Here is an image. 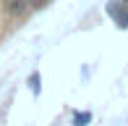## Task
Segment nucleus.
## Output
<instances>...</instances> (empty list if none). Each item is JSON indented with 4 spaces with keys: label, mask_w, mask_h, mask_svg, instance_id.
<instances>
[{
    "label": "nucleus",
    "mask_w": 128,
    "mask_h": 126,
    "mask_svg": "<svg viewBox=\"0 0 128 126\" xmlns=\"http://www.w3.org/2000/svg\"><path fill=\"white\" fill-rule=\"evenodd\" d=\"M50 5L52 0H0V47Z\"/></svg>",
    "instance_id": "obj_1"
},
{
    "label": "nucleus",
    "mask_w": 128,
    "mask_h": 126,
    "mask_svg": "<svg viewBox=\"0 0 128 126\" xmlns=\"http://www.w3.org/2000/svg\"><path fill=\"white\" fill-rule=\"evenodd\" d=\"M104 11H107V16L118 24V29H128V5L123 0H110V3L104 5Z\"/></svg>",
    "instance_id": "obj_2"
},
{
    "label": "nucleus",
    "mask_w": 128,
    "mask_h": 126,
    "mask_svg": "<svg viewBox=\"0 0 128 126\" xmlns=\"http://www.w3.org/2000/svg\"><path fill=\"white\" fill-rule=\"evenodd\" d=\"M92 123V113H76L73 116V126H89Z\"/></svg>",
    "instance_id": "obj_3"
},
{
    "label": "nucleus",
    "mask_w": 128,
    "mask_h": 126,
    "mask_svg": "<svg viewBox=\"0 0 128 126\" xmlns=\"http://www.w3.org/2000/svg\"><path fill=\"white\" fill-rule=\"evenodd\" d=\"M123 3H126V5H128V0H123Z\"/></svg>",
    "instance_id": "obj_4"
}]
</instances>
